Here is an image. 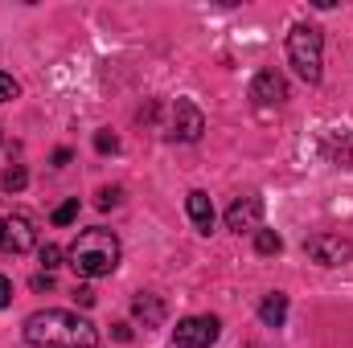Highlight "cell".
<instances>
[{"label": "cell", "mask_w": 353, "mask_h": 348, "mask_svg": "<svg viewBox=\"0 0 353 348\" xmlns=\"http://www.w3.org/2000/svg\"><path fill=\"white\" fill-rule=\"evenodd\" d=\"M25 340L37 348H94L99 332L90 320L74 316V312L46 307V312H33L25 320Z\"/></svg>", "instance_id": "obj_1"}, {"label": "cell", "mask_w": 353, "mask_h": 348, "mask_svg": "<svg viewBox=\"0 0 353 348\" xmlns=\"http://www.w3.org/2000/svg\"><path fill=\"white\" fill-rule=\"evenodd\" d=\"M70 266L83 279H103L119 266V238L111 230H83L70 242Z\"/></svg>", "instance_id": "obj_2"}, {"label": "cell", "mask_w": 353, "mask_h": 348, "mask_svg": "<svg viewBox=\"0 0 353 348\" xmlns=\"http://www.w3.org/2000/svg\"><path fill=\"white\" fill-rule=\"evenodd\" d=\"M288 62L296 66V74L304 83H321V70H325V37H321V29L296 25L288 33Z\"/></svg>", "instance_id": "obj_3"}, {"label": "cell", "mask_w": 353, "mask_h": 348, "mask_svg": "<svg viewBox=\"0 0 353 348\" xmlns=\"http://www.w3.org/2000/svg\"><path fill=\"white\" fill-rule=\"evenodd\" d=\"M37 246V226L29 213H8L0 217V250L4 254H25Z\"/></svg>", "instance_id": "obj_4"}, {"label": "cell", "mask_w": 353, "mask_h": 348, "mask_svg": "<svg viewBox=\"0 0 353 348\" xmlns=\"http://www.w3.org/2000/svg\"><path fill=\"white\" fill-rule=\"evenodd\" d=\"M218 332H222L218 316H189V320H181L173 328V340L181 348H210L218 340Z\"/></svg>", "instance_id": "obj_5"}, {"label": "cell", "mask_w": 353, "mask_h": 348, "mask_svg": "<svg viewBox=\"0 0 353 348\" xmlns=\"http://www.w3.org/2000/svg\"><path fill=\"white\" fill-rule=\"evenodd\" d=\"M304 250H308V259L321 262V266H345L353 259V242L341 238V234H316V238L304 242Z\"/></svg>", "instance_id": "obj_6"}, {"label": "cell", "mask_w": 353, "mask_h": 348, "mask_svg": "<svg viewBox=\"0 0 353 348\" xmlns=\"http://www.w3.org/2000/svg\"><path fill=\"white\" fill-rule=\"evenodd\" d=\"M201 131H205V115H201V107L197 102H189V98H176L173 102V140H185V144H193V140H201Z\"/></svg>", "instance_id": "obj_7"}, {"label": "cell", "mask_w": 353, "mask_h": 348, "mask_svg": "<svg viewBox=\"0 0 353 348\" xmlns=\"http://www.w3.org/2000/svg\"><path fill=\"white\" fill-rule=\"evenodd\" d=\"M226 226L234 234H259V226H263V197H239L226 209Z\"/></svg>", "instance_id": "obj_8"}, {"label": "cell", "mask_w": 353, "mask_h": 348, "mask_svg": "<svg viewBox=\"0 0 353 348\" xmlns=\"http://www.w3.org/2000/svg\"><path fill=\"white\" fill-rule=\"evenodd\" d=\"M251 98L255 102H283L288 98V78L279 74V70H259L255 74V83H251Z\"/></svg>", "instance_id": "obj_9"}, {"label": "cell", "mask_w": 353, "mask_h": 348, "mask_svg": "<svg viewBox=\"0 0 353 348\" xmlns=\"http://www.w3.org/2000/svg\"><path fill=\"white\" fill-rule=\"evenodd\" d=\"M185 209H189V217H193V226H197L201 234L214 230V201H210L205 193H189V197H185Z\"/></svg>", "instance_id": "obj_10"}, {"label": "cell", "mask_w": 353, "mask_h": 348, "mask_svg": "<svg viewBox=\"0 0 353 348\" xmlns=\"http://www.w3.org/2000/svg\"><path fill=\"white\" fill-rule=\"evenodd\" d=\"M259 316H263L267 328H283V320H288V295L283 291H271L263 303H259Z\"/></svg>", "instance_id": "obj_11"}, {"label": "cell", "mask_w": 353, "mask_h": 348, "mask_svg": "<svg viewBox=\"0 0 353 348\" xmlns=\"http://www.w3.org/2000/svg\"><path fill=\"white\" fill-rule=\"evenodd\" d=\"M132 312L148 324V328H157L161 320H165V303L157 299V295H136V303H132Z\"/></svg>", "instance_id": "obj_12"}, {"label": "cell", "mask_w": 353, "mask_h": 348, "mask_svg": "<svg viewBox=\"0 0 353 348\" xmlns=\"http://www.w3.org/2000/svg\"><path fill=\"white\" fill-rule=\"evenodd\" d=\"M255 250H259V254H279V250H283V238H279L275 230H259V234H255Z\"/></svg>", "instance_id": "obj_13"}, {"label": "cell", "mask_w": 353, "mask_h": 348, "mask_svg": "<svg viewBox=\"0 0 353 348\" xmlns=\"http://www.w3.org/2000/svg\"><path fill=\"white\" fill-rule=\"evenodd\" d=\"M74 217H79V197H74V201H66V205H58V209H54V226H70V221H74Z\"/></svg>", "instance_id": "obj_14"}, {"label": "cell", "mask_w": 353, "mask_h": 348, "mask_svg": "<svg viewBox=\"0 0 353 348\" xmlns=\"http://www.w3.org/2000/svg\"><path fill=\"white\" fill-rule=\"evenodd\" d=\"M25 180H29L25 168H17V164H12V168L4 173V188H8V193H17V188H25Z\"/></svg>", "instance_id": "obj_15"}, {"label": "cell", "mask_w": 353, "mask_h": 348, "mask_svg": "<svg viewBox=\"0 0 353 348\" xmlns=\"http://www.w3.org/2000/svg\"><path fill=\"white\" fill-rule=\"evenodd\" d=\"M21 94V87H17V78L12 74H0V102H12Z\"/></svg>", "instance_id": "obj_16"}, {"label": "cell", "mask_w": 353, "mask_h": 348, "mask_svg": "<svg viewBox=\"0 0 353 348\" xmlns=\"http://www.w3.org/2000/svg\"><path fill=\"white\" fill-rule=\"evenodd\" d=\"M41 266H46V274H50L54 266H62V250H58V246H41Z\"/></svg>", "instance_id": "obj_17"}, {"label": "cell", "mask_w": 353, "mask_h": 348, "mask_svg": "<svg viewBox=\"0 0 353 348\" xmlns=\"http://www.w3.org/2000/svg\"><path fill=\"white\" fill-rule=\"evenodd\" d=\"M94 148H99V152H115V148H119V140H115L111 131H99V135H94Z\"/></svg>", "instance_id": "obj_18"}, {"label": "cell", "mask_w": 353, "mask_h": 348, "mask_svg": "<svg viewBox=\"0 0 353 348\" xmlns=\"http://www.w3.org/2000/svg\"><path fill=\"white\" fill-rule=\"evenodd\" d=\"M119 205V188H99V209H111Z\"/></svg>", "instance_id": "obj_19"}, {"label": "cell", "mask_w": 353, "mask_h": 348, "mask_svg": "<svg viewBox=\"0 0 353 348\" xmlns=\"http://www.w3.org/2000/svg\"><path fill=\"white\" fill-rule=\"evenodd\" d=\"M8 303H12V283L0 274V307H8Z\"/></svg>", "instance_id": "obj_20"}, {"label": "cell", "mask_w": 353, "mask_h": 348, "mask_svg": "<svg viewBox=\"0 0 353 348\" xmlns=\"http://www.w3.org/2000/svg\"><path fill=\"white\" fill-rule=\"evenodd\" d=\"M54 287V274H33V291H50Z\"/></svg>", "instance_id": "obj_21"}, {"label": "cell", "mask_w": 353, "mask_h": 348, "mask_svg": "<svg viewBox=\"0 0 353 348\" xmlns=\"http://www.w3.org/2000/svg\"><path fill=\"white\" fill-rule=\"evenodd\" d=\"M74 299H79L83 307H90V303H94V291H90V287H79V291H74Z\"/></svg>", "instance_id": "obj_22"}, {"label": "cell", "mask_w": 353, "mask_h": 348, "mask_svg": "<svg viewBox=\"0 0 353 348\" xmlns=\"http://www.w3.org/2000/svg\"><path fill=\"white\" fill-rule=\"evenodd\" d=\"M115 340H132V328L128 324H115Z\"/></svg>", "instance_id": "obj_23"}]
</instances>
